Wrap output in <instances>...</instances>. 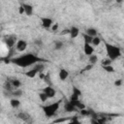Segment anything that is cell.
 I'll list each match as a JSON object with an SVG mask.
<instances>
[{"instance_id":"6da1fadb","label":"cell","mask_w":124,"mask_h":124,"mask_svg":"<svg viewBox=\"0 0 124 124\" xmlns=\"http://www.w3.org/2000/svg\"><path fill=\"white\" fill-rule=\"evenodd\" d=\"M10 62L20 68H28V67H33L39 62H46V60L37 56L34 53L28 52L16 57H12L10 59Z\"/></svg>"},{"instance_id":"7a4b0ae2","label":"cell","mask_w":124,"mask_h":124,"mask_svg":"<svg viewBox=\"0 0 124 124\" xmlns=\"http://www.w3.org/2000/svg\"><path fill=\"white\" fill-rule=\"evenodd\" d=\"M105 48H106L107 57L109 58L111 61H114V60L118 59L122 55L120 47L117 46H114L112 44H109V43L105 42Z\"/></svg>"},{"instance_id":"3957f363","label":"cell","mask_w":124,"mask_h":124,"mask_svg":"<svg viewBox=\"0 0 124 124\" xmlns=\"http://www.w3.org/2000/svg\"><path fill=\"white\" fill-rule=\"evenodd\" d=\"M60 104H61V100L56 101V102L51 103V104H48L46 106H43L42 107V109H43L45 115L46 117H52V116H54L57 113L58 109L60 108Z\"/></svg>"},{"instance_id":"277c9868","label":"cell","mask_w":124,"mask_h":124,"mask_svg":"<svg viewBox=\"0 0 124 124\" xmlns=\"http://www.w3.org/2000/svg\"><path fill=\"white\" fill-rule=\"evenodd\" d=\"M16 42H17V39H16V35H8L4 38V43H5V45L9 50L13 49L16 46Z\"/></svg>"},{"instance_id":"5b68a950","label":"cell","mask_w":124,"mask_h":124,"mask_svg":"<svg viewBox=\"0 0 124 124\" xmlns=\"http://www.w3.org/2000/svg\"><path fill=\"white\" fill-rule=\"evenodd\" d=\"M40 20H41V25L45 29H51L52 25L54 24L53 19L48 16H42V17H40Z\"/></svg>"},{"instance_id":"8992f818","label":"cell","mask_w":124,"mask_h":124,"mask_svg":"<svg viewBox=\"0 0 124 124\" xmlns=\"http://www.w3.org/2000/svg\"><path fill=\"white\" fill-rule=\"evenodd\" d=\"M27 46H28L27 42H26L25 40L20 39V40H17V42H16V44L15 48H16V51H18V52H23V51H25V50H26Z\"/></svg>"},{"instance_id":"52a82bcc","label":"cell","mask_w":124,"mask_h":124,"mask_svg":"<svg viewBox=\"0 0 124 124\" xmlns=\"http://www.w3.org/2000/svg\"><path fill=\"white\" fill-rule=\"evenodd\" d=\"M42 91L45 92V93L47 95V97H48L49 99L55 97V95H56V90H55L52 86H50V85H46V87H44V88L42 89Z\"/></svg>"},{"instance_id":"ba28073f","label":"cell","mask_w":124,"mask_h":124,"mask_svg":"<svg viewBox=\"0 0 124 124\" xmlns=\"http://www.w3.org/2000/svg\"><path fill=\"white\" fill-rule=\"evenodd\" d=\"M83 52L86 56H91L94 54V46L91 44H84L83 45Z\"/></svg>"},{"instance_id":"9c48e42d","label":"cell","mask_w":124,"mask_h":124,"mask_svg":"<svg viewBox=\"0 0 124 124\" xmlns=\"http://www.w3.org/2000/svg\"><path fill=\"white\" fill-rule=\"evenodd\" d=\"M22 7L24 8V12H25V15L27 16H31L33 15V12H34V8L32 5L30 4H27V3H22L21 4Z\"/></svg>"},{"instance_id":"30bf717a","label":"cell","mask_w":124,"mask_h":124,"mask_svg":"<svg viewBox=\"0 0 124 124\" xmlns=\"http://www.w3.org/2000/svg\"><path fill=\"white\" fill-rule=\"evenodd\" d=\"M64 110L66 111V112H69V113H72V112H75V111H77L78 109H77V108L70 102V101H68V102H66L65 103V105H64Z\"/></svg>"},{"instance_id":"8fae6325","label":"cell","mask_w":124,"mask_h":124,"mask_svg":"<svg viewBox=\"0 0 124 124\" xmlns=\"http://www.w3.org/2000/svg\"><path fill=\"white\" fill-rule=\"evenodd\" d=\"M16 116H17L18 119H20V120H22V121H24V122H29L30 119H31L30 114L27 113L26 111H20V112L17 113Z\"/></svg>"},{"instance_id":"7c38bea8","label":"cell","mask_w":124,"mask_h":124,"mask_svg":"<svg viewBox=\"0 0 124 124\" xmlns=\"http://www.w3.org/2000/svg\"><path fill=\"white\" fill-rule=\"evenodd\" d=\"M69 30H70L69 31V35H70L71 39H76L79 35V28L77 27V26H72Z\"/></svg>"},{"instance_id":"4fadbf2b","label":"cell","mask_w":124,"mask_h":124,"mask_svg":"<svg viewBox=\"0 0 124 124\" xmlns=\"http://www.w3.org/2000/svg\"><path fill=\"white\" fill-rule=\"evenodd\" d=\"M68 77H69V72H68L66 69L61 68V69L59 70V73H58V78H59V79L62 80V81H64V80H66V79L68 78Z\"/></svg>"},{"instance_id":"5bb4252c","label":"cell","mask_w":124,"mask_h":124,"mask_svg":"<svg viewBox=\"0 0 124 124\" xmlns=\"http://www.w3.org/2000/svg\"><path fill=\"white\" fill-rule=\"evenodd\" d=\"M85 34H87L88 36L94 38V37L98 36V31H97V29L94 28V27H88V28L85 30Z\"/></svg>"},{"instance_id":"9a60e30c","label":"cell","mask_w":124,"mask_h":124,"mask_svg":"<svg viewBox=\"0 0 124 124\" xmlns=\"http://www.w3.org/2000/svg\"><path fill=\"white\" fill-rule=\"evenodd\" d=\"M32 68H33L34 70H36V71L38 72V74H41V73H43V72L45 71L46 66H45V64H44L43 62H39V63H37L36 65H34Z\"/></svg>"},{"instance_id":"2e32d148","label":"cell","mask_w":124,"mask_h":124,"mask_svg":"<svg viewBox=\"0 0 124 124\" xmlns=\"http://www.w3.org/2000/svg\"><path fill=\"white\" fill-rule=\"evenodd\" d=\"M24 75L27 77V78H34L37 75H39L38 74V72L36 71V70H34L33 68H31L30 70H27L25 73H24Z\"/></svg>"},{"instance_id":"e0dca14e","label":"cell","mask_w":124,"mask_h":124,"mask_svg":"<svg viewBox=\"0 0 124 124\" xmlns=\"http://www.w3.org/2000/svg\"><path fill=\"white\" fill-rule=\"evenodd\" d=\"M10 79V81L12 82V84H13V86L16 88V89H18V88H20L21 87V81L18 79V78H9Z\"/></svg>"},{"instance_id":"ac0fdd59","label":"cell","mask_w":124,"mask_h":124,"mask_svg":"<svg viewBox=\"0 0 124 124\" xmlns=\"http://www.w3.org/2000/svg\"><path fill=\"white\" fill-rule=\"evenodd\" d=\"M10 105L13 108H17L20 106V101L17 98H12L10 100Z\"/></svg>"},{"instance_id":"d6986e66","label":"cell","mask_w":124,"mask_h":124,"mask_svg":"<svg viewBox=\"0 0 124 124\" xmlns=\"http://www.w3.org/2000/svg\"><path fill=\"white\" fill-rule=\"evenodd\" d=\"M73 119V117H59V118H57L56 120H53L52 122H51V124H58V123H63V122H65V121H70V120H72Z\"/></svg>"},{"instance_id":"ffe728a7","label":"cell","mask_w":124,"mask_h":124,"mask_svg":"<svg viewBox=\"0 0 124 124\" xmlns=\"http://www.w3.org/2000/svg\"><path fill=\"white\" fill-rule=\"evenodd\" d=\"M63 47H64V43L62 41H59V40L54 41V49L55 50H60Z\"/></svg>"},{"instance_id":"44dd1931","label":"cell","mask_w":124,"mask_h":124,"mask_svg":"<svg viewBox=\"0 0 124 124\" xmlns=\"http://www.w3.org/2000/svg\"><path fill=\"white\" fill-rule=\"evenodd\" d=\"M22 93H23L22 90H21L20 88H18V89H15V90L11 93V95L13 96V98H17V99H18L20 96H22Z\"/></svg>"},{"instance_id":"7402d4cb","label":"cell","mask_w":124,"mask_h":124,"mask_svg":"<svg viewBox=\"0 0 124 124\" xmlns=\"http://www.w3.org/2000/svg\"><path fill=\"white\" fill-rule=\"evenodd\" d=\"M88 62H89V64H91V65H95V64L98 62V56H97L96 54H92L91 56L88 57Z\"/></svg>"},{"instance_id":"603a6c76","label":"cell","mask_w":124,"mask_h":124,"mask_svg":"<svg viewBox=\"0 0 124 124\" xmlns=\"http://www.w3.org/2000/svg\"><path fill=\"white\" fill-rule=\"evenodd\" d=\"M38 96H39V98H40V100L43 102V103H46L49 98L47 97V95L45 93V92H43V91H41V92H39L38 93Z\"/></svg>"},{"instance_id":"cb8c5ba5","label":"cell","mask_w":124,"mask_h":124,"mask_svg":"<svg viewBox=\"0 0 124 124\" xmlns=\"http://www.w3.org/2000/svg\"><path fill=\"white\" fill-rule=\"evenodd\" d=\"M101 42H102V39H101L99 36H96V37H94V38L92 39L91 45L94 46H98L101 44Z\"/></svg>"},{"instance_id":"d4e9b609","label":"cell","mask_w":124,"mask_h":124,"mask_svg":"<svg viewBox=\"0 0 124 124\" xmlns=\"http://www.w3.org/2000/svg\"><path fill=\"white\" fill-rule=\"evenodd\" d=\"M101 64H102L103 67H105V66H109V65L112 64V61H111L109 58L106 57V58H104V59L101 60Z\"/></svg>"},{"instance_id":"484cf974","label":"cell","mask_w":124,"mask_h":124,"mask_svg":"<svg viewBox=\"0 0 124 124\" xmlns=\"http://www.w3.org/2000/svg\"><path fill=\"white\" fill-rule=\"evenodd\" d=\"M82 37H83V41H84V44H91L92 43V37L88 36L87 34H82Z\"/></svg>"},{"instance_id":"4316f807","label":"cell","mask_w":124,"mask_h":124,"mask_svg":"<svg viewBox=\"0 0 124 124\" xmlns=\"http://www.w3.org/2000/svg\"><path fill=\"white\" fill-rule=\"evenodd\" d=\"M44 80H45V82L46 83V85H50V86H51V78H50V75H49L48 73H46V74L45 75Z\"/></svg>"},{"instance_id":"83f0119b","label":"cell","mask_w":124,"mask_h":124,"mask_svg":"<svg viewBox=\"0 0 124 124\" xmlns=\"http://www.w3.org/2000/svg\"><path fill=\"white\" fill-rule=\"evenodd\" d=\"M91 124H105V119L102 117V118H95V119H92L91 120Z\"/></svg>"},{"instance_id":"f1b7e54d","label":"cell","mask_w":124,"mask_h":124,"mask_svg":"<svg viewBox=\"0 0 124 124\" xmlns=\"http://www.w3.org/2000/svg\"><path fill=\"white\" fill-rule=\"evenodd\" d=\"M79 113L82 115V116H89L91 114V110L87 109V108H84V109H81L79 110Z\"/></svg>"},{"instance_id":"f546056e","label":"cell","mask_w":124,"mask_h":124,"mask_svg":"<svg viewBox=\"0 0 124 124\" xmlns=\"http://www.w3.org/2000/svg\"><path fill=\"white\" fill-rule=\"evenodd\" d=\"M103 69H104L106 72H108V73H114V72H115V70H114V68L112 67V65L105 66V67H103Z\"/></svg>"},{"instance_id":"4dcf8cb0","label":"cell","mask_w":124,"mask_h":124,"mask_svg":"<svg viewBox=\"0 0 124 124\" xmlns=\"http://www.w3.org/2000/svg\"><path fill=\"white\" fill-rule=\"evenodd\" d=\"M72 94H75V95L80 97V96H81V91H80V89H78L77 86H73V93H72Z\"/></svg>"},{"instance_id":"1f68e13d","label":"cell","mask_w":124,"mask_h":124,"mask_svg":"<svg viewBox=\"0 0 124 124\" xmlns=\"http://www.w3.org/2000/svg\"><path fill=\"white\" fill-rule=\"evenodd\" d=\"M67 124H81V122L78 119V117H76V116H75V117H73V119H72V120H70Z\"/></svg>"},{"instance_id":"d6a6232c","label":"cell","mask_w":124,"mask_h":124,"mask_svg":"<svg viewBox=\"0 0 124 124\" xmlns=\"http://www.w3.org/2000/svg\"><path fill=\"white\" fill-rule=\"evenodd\" d=\"M34 44L37 46H43V41H42V39H36L35 42H34Z\"/></svg>"},{"instance_id":"836d02e7","label":"cell","mask_w":124,"mask_h":124,"mask_svg":"<svg viewBox=\"0 0 124 124\" xmlns=\"http://www.w3.org/2000/svg\"><path fill=\"white\" fill-rule=\"evenodd\" d=\"M93 66L94 65H91V64H87L84 68H83V72H86V71H89V70H91L92 68H93Z\"/></svg>"},{"instance_id":"e575fe53","label":"cell","mask_w":124,"mask_h":124,"mask_svg":"<svg viewBox=\"0 0 124 124\" xmlns=\"http://www.w3.org/2000/svg\"><path fill=\"white\" fill-rule=\"evenodd\" d=\"M18 13H19V15H23V14H25V12H24V8L22 7V5H20V6L18 7Z\"/></svg>"},{"instance_id":"d590c367","label":"cell","mask_w":124,"mask_h":124,"mask_svg":"<svg viewBox=\"0 0 124 124\" xmlns=\"http://www.w3.org/2000/svg\"><path fill=\"white\" fill-rule=\"evenodd\" d=\"M114 85H116V86L122 85V79H117V80H115V81H114Z\"/></svg>"},{"instance_id":"8d00e7d4","label":"cell","mask_w":124,"mask_h":124,"mask_svg":"<svg viewBox=\"0 0 124 124\" xmlns=\"http://www.w3.org/2000/svg\"><path fill=\"white\" fill-rule=\"evenodd\" d=\"M58 23H54L53 25H52V27H51V30L52 31H57V29H58Z\"/></svg>"},{"instance_id":"74e56055","label":"cell","mask_w":124,"mask_h":124,"mask_svg":"<svg viewBox=\"0 0 124 124\" xmlns=\"http://www.w3.org/2000/svg\"><path fill=\"white\" fill-rule=\"evenodd\" d=\"M123 67H124V64H123Z\"/></svg>"}]
</instances>
